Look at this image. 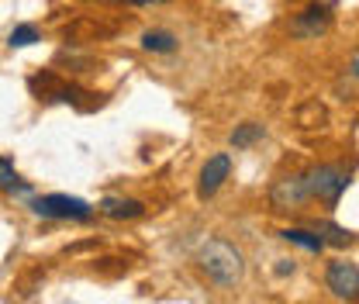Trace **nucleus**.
Segmentation results:
<instances>
[{"instance_id":"obj_3","label":"nucleus","mask_w":359,"mask_h":304,"mask_svg":"<svg viewBox=\"0 0 359 304\" xmlns=\"http://www.w3.org/2000/svg\"><path fill=\"white\" fill-rule=\"evenodd\" d=\"M32 215L48 218V221H90L93 208L80 197H69V194H45V197H32L28 201Z\"/></svg>"},{"instance_id":"obj_13","label":"nucleus","mask_w":359,"mask_h":304,"mask_svg":"<svg viewBox=\"0 0 359 304\" xmlns=\"http://www.w3.org/2000/svg\"><path fill=\"white\" fill-rule=\"evenodd\" d=\"M259 138H266V128H263L259 121L235 125V131H231V145H235V149H249V145H256Z\"/></svg>"},{"instance_id":"obj_7","label":"nucleus","mask_w":359,"mask_h":304,"mask_svg":"<svg viewBox=\"0 0 359 304\" xmlns=\"http://www.w3.org/2000/svg\"><path fill=\"white\" fill-rule=\"evenodd\" d=\"M228 176H231V156H228V152L211 156V159L201 166V176H197V197H201V201L215 197Z\"/></svg>"},{"instance_id":"obj_1","label":"nucleus","mask_w":359,"mask_h":304,"mask_svg":"<svg viewBox=\"0 0 359 304\" xmlns=\"http://www.w3.org/2000/svg\"><path fill=\"white\" fill-rule=\"evenodd\" d=\"M197 266H201V273H204L211 284H218V287H235V284L245 277L242 253H238L231 242H224V239L204 242L201 253H197Z\"/></svg>"},{"instance_id":"obj_9","label":"nucleus","mask_w":359,"mask_h":304,"mask_svg":"<svg viewBox=\"0 0 359 304\" xmlns=\"http://www.w3.org/2000/svg\"><path fill=\"white\" fill-rule=\"evenodd\" d=\"M142 48H145V52L170 55V52H177L180 48V39L173 35V32H166V28H149V32L142 35Z\"/></svg>"},{"instance_id":"obj_10","label":"nucleus","mask_w":359,"mask_h":304,"mask_svg":"<svg viewBox=\"0 0 359 304\" xmlns=\"http://www.w3.org/2000/svg\"><path fill=\"white\" fill-rule=\"evenodd\" d=\"M314 232L321 235V242H325V246H335V249H349V246L356 242V235H353L349 228L335 225V221H318V225H314Z\"/></svg>"},{"instance_id":"obj_15","label":"nucleus","mask_w":359,"mask_h":304,"mask_svg":"<svg viewBox=\"0 0 359 304\" xmlns=\"http://www.w3.org/2000/svg\"><path fill=\"white\" fill-rule=\"evenodd\" d=\"M294 270H297L294 260H276V277H294Z\"/></svg>"},{"instance_id":"obj_11","label":"nucleus","mask_w":359,"mask_h":304,"mask_svg":"<svg viewBox=\"0 0 359 304\" xmlns=\"http://www.w3.org/2000/svg\"><path fill=\"white\" fill-rule=\"evenodd\" d=\"M0 190H4V194H32V183L18 176L14 163H11L7 156H0Z\"/></svg>"},{"instance_id":"obj_4","label":"nucleus","mask_w":359,"mask_h":304,"mask_svg":"<svg viewBox=\"0 0 359 304\" xmlns=\"http://www.w3.org/2000/svg\"><path fill=\"white\" fill-rule=\"evenodd\" d=\"M308 201H311V194H308L304 173L280 176V180L269 187V204H273L276 211H297V208H304Z\"/></svg>"},{"instance_id":"obj_8","label":"nucleus","mask_w":359,"mask_h":304,"mask_svg":"<svg viewBox=\"0 0 359 304\" xmlns=\"http://www.w3.org/2000/svg\"><path fill=\"white\" fill-rule=\"evenodd\" d=\"M97 211L104 218H114V221H132V218L145 215V204L135 201V197H104L97 204Z\"/></svg>"},{"instance_id":"obj_14","label":"nucleus","mask_w":359,"mask_h":304,"mask_svg":"<svg viewBox=\"0 0 359 304\" xmlns=\"http://www.w3.org/2000/svg\"><path fill=\"white\" fill-rule=\"evenodd\" d=\"M42 42V32L35 28V25H18V28H11V35H7V45L11 48H28V45Z\"/></svg>"},{"instance_id":"obj_6","label":"nucleus","mask_w":359,"mask_h":304,"mask_svg":"<svg viewBox=\"0 0 359 304\" xmlns=\"http://www.w3.org/2000/svg\"><path fill=\"white\" fill-rule=\"evenodd\" d=\"M325 284H328V291H332L339 301H349V304H353L359 298V266L353 260L328 263Z\"/></svg>"},{"instance_id":"obj_2","label":"nucleus","mask_w":359,"mask_h":304,"mask_svg":"<svg viewBox=\"0 0 359 304\" xmlns=\"http://www.w3.org/2000/svg\"><path fill=\"white\" fill-rule=\"evenodd\" d=\"M308 180V194L318 197L321 204H328V208H335L339 204V197L349 190V183H353V170H342V166H314L304 173Z\"/></svg>"},{"instance_id":"obj_5","label":"nucleus","mask_w":359,"mask_h":304,"mask_svg":"<svg viewBox=\"0 0 359 304\" xmlns=\"http://www.w3.org/2000/svg\"><path fill=\"white\" fill-rule=\"evenodd\" d=\"M332 4H308L294 21H290V35L294 39H304V42H311V39H321L328 28H332Z\"/></svg>"},{"instance_id":"obj_12","label":"nucleus","mask_w":359,"mask_h":304,"mask_svg":"<svg viewBox=\"0 0 359 304\" xmlns=\"http://www.w3.org/2000/svg\"><path fill=\"white\" fill-rule=\"evenodd\" d=\"M280 239H283V242H290V246H301V249H308V253H321V249H325L321 235L311 232V228H283V232H280Z\"/></svg>"},{"instance_id":"obj_16","label":"nucleus","mask_w":359,"mask_h":304,"mask_svg":"<svg viewBox=\"0 0 359 304\" xmlns=\"http://www.w3.org/2000/svg\"><path fill=\"white\" fill-rule=\"evenodd\" d=\"M121 4H135V7H149V4H170V0H121Z\"/></svg>"}]
</instances>
